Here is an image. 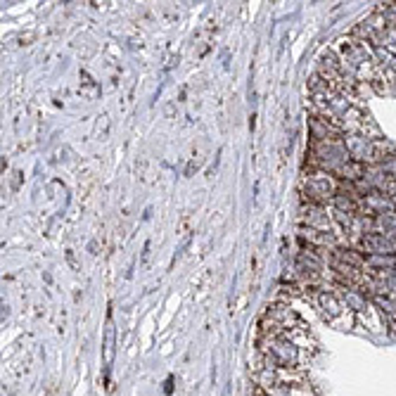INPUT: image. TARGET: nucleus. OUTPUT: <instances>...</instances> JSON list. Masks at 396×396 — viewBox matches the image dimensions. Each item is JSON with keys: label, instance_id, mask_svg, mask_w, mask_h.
Segmentation results:
<instances>
[{"label": "nucleus", "instance_id": "obj_1", "mask_svg": "<svg viewBox=\"0 0 396 396\" xmlns=\"http://www.w3.org/2000/svg\"><path fill=\"white\" fill-rule=\"evenodd\" d=\"M263 318H268V320H273V323H278L280 328H285L287 332L294 328H304V325H309L304 318H301L289 304H285V301H273V304H268L266 306V311H263Z\"/></svg>", "mask_w": 396, "mask_h": 396}, {"label": "nucleus", "instance_id": "obj_2", "mask_svg": "<svg viewBox=\"0 0 396 396\" xmlns=\"http://www.w3.org/2000/svg\"><path fill=\"white\" fill-rule=\"evenodd\" d=\"M299 226L313 228V230H337L335 223H332L330 206H315V204H301Z\"/></svg>", "mask_w": 396, "mask_h": 396}, {"label": "nucleus", "instance_id": "obj_3", "mask_svg": "<svg viewBox=\"0 0 396 396\" xmlns=\"http://www.w3.org/2000/svg\"><path fill=\"white\" fill-rule=\"evenodd\" d=\"M356 325H366L370 332L382 335V332H387V315L370 301L368 309H363L361 313H356Z\"/></svg>", "mask_w": 396, "mask_h": 396}, {"label": "nucleus", "instance_id": "obj_4", "mask_svg": "<svg viewBox=\"0 0 396 396\" xmlns=\"http://www.w3.org/2000/svg\"><path fill=\"white\" fill-rule=\"evenodd\" d=\"M114 354H116V332H114V323L107 320V330H105V341H102V361L110 368L114 363Z\"/></svg>", "mask_w": 396, "mask_h": 396}, {"label": "nucleus", "instance_id": "obj_5", "mask_svg": "<svg viewBox=\"0 0 396 396\" xmlns=\"http://www.w3.org/2000/svg\"><path fill=\"white\" fill-rule=\"evenodd\" d=\"M81 76L85 79V81L81 83V95H85V97H95L97 93H100V88L95 85V81H90V76H88L85 71H83Z\"/></svg>", "mask_w": 396, "mask_h": 396}]
</instances>
